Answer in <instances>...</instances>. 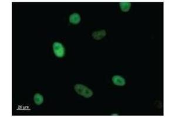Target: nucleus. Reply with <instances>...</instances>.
Segmentation results:
<instances>
[{"label":"nucleus","instance_id":"nucleus-1","mask_svg":"<svg viewBox=\"0 0 176 117\" xmlns=\"http://www.w3.org/2000/svg\"><path fill=\"white\" fill-rule=\"evenodd\" d=\"M74 89L78 94L83 96L85 98H90L93 94V93L92 90L82 84H76L74 87Z\"/></svg>","mask_w":176,"mask_h":117},{"label":"nucleus","instance_id":"nucleus-7","mask_svg":"<svg viewBox=\"0 0 176 117\" xmlns=\"http://www.w3.org/2000/svg\"><path fill=\"white\" fill-rule=\"evenodd\" d=\"M34 100L35 104L38 106L42 104L43 102V97L39 93H36L34 97Z\"/></svg>","mask_w":176,"mask_h":117},{"label":"nucleus","instance_id":"nucleus-6","mask_svg":"<svg viewBox=\"0 0 176 117\" xmlns=\"http://www.w3.org/2000/svg\"><path fill=\"white\" fill-rule=\"evenodd\" d=\"M119 5H120V7L121 10L123 12H128L129 11V9H130L132 4L130 2H120L119 3Z\"/></svg>","mask_w":176,"mask_h":117},{"label":"nucleus","instance_id":"nucleus-2","mask_svg":"<svg viewBox=\"0 0 176 117\" xmlns=\"http://www.w3.org/2000/svg\"><path fill=\"white\" fill-rule=\"evenodd\" d=\"M53 50L54 54L58 57H63L65 56V49L63 45L59 42H54L53 44Z\"/></svg>","mask_w":176,"mask_h":117},{"label":"nucleus","instance_id":"nucleus-4","mask_svg":"<svg viewBox=\"0 0 176 117\" xmlns=\"http://www.w3.org/2000/svg\"><path fill=\"white\" fill-rule=\"evenodd\" d=\"M106 35V32L105 30H101L99 31H95L92 33V37L97 40H99L103 39Z\"/></svg>","mask_w":176,"mask_h":117},{"label":"nucleus","instance_id":"nucleus-5","mask_svg":"<svg viewBox=\"0 0 176 117\" xmlns=\"http://www.w3.org/2000/svg\"><path fill=\"white\" fill-rule=\"evenodd\" d=\"M80 15L77 13H73L70 17V22L72 24H78L80 22Z\"/></svg>","mask_w":176,"mask_h":117},{"label":"nucleus","instance_id":"nucleus-3","mask_svg":"<svg viewBox=\"0 0 176 117\" xmlns=\"http://www.w3.org/2000/svg\"><path fill=\"white\" fill-rule=\"evenodd\" d=\"M112 81L114 84L118 86H123L126 84L125 79L120 76H114L112 78Z\"/></svg>","mask_w":176,"mask_h":117}]
</instances>
